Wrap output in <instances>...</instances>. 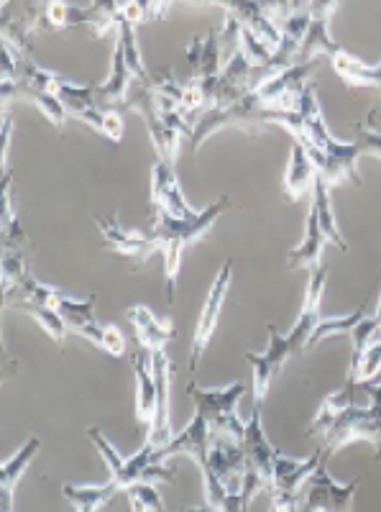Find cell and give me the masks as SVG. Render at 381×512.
<instances>
[{
  "instance_id": "6da1fadb",
  "label": "cell",
  "mask_w": 381,
  "mask_h": 512,
  "mask_svg": "<svg viewBox=\"0 0 381 512\" xmlns=\"http://www.w3.org/2000/svg\"><path fill=\"white\" fill-rule=\"evenodd\" d=\"M231 208V200L223 195V198L215 200L213 205L197 213L195 218H187V221H179L172 216H154L151 221L149 233L159 244V251L164 254V280H167V303H174V290H177V277H179V264H182V254L190 244L200 241L203 236H208L210 228L215 226L226 210Z\"/></svg>"
},
{
  "instance_id": "ee69618b",
  "label": "cell",
  "mask_w": 381,
  "mask_h": 512,
  "mask_svg": "<svg viewBox=\"0 0 381 512\" xmlns=\"http://www.w3.org/2000/svg\"><path fill=\"white\" fill-rule=\"evenodd\" d=\"M310 512H328V510H310Z\"/></svg>"
},
{
  "instance_id": "8992f818",
  "label": "cell",
  "mask_w": 381,
  "mask_h": 512,
  "mask_svg": "<svg viewBox=\"0 0 381 512\" xmlns=\"http://www.w3.org/2000/svg\"><path fill=\"white\" fill-rule=\"evenodd\" d=\"M318 64H295L284 70L282 75L266 80L259 90L251 93V100H254L259 108L274 113H300L302 93L307 88V77L315 70Z\"/></svg>"
},
{
  "instance_id": "4dcf8cb0",
  "label": "cell",
  "mask_w": 381,
  "mask_h": 512,
  "mask_svg": "<svg viewBox=\"0 0 381 512\" xmlns=\"http://www.w3.org/2000/svg\"><path fill=\"white\" fill-rule=\"evenodd\" d=\"M312 208H315V213H318L320 231H323V236L328 239V244L338 246V249L346 254L348 244L346 239H343L341 228H338V221H335L333 208H330V187L325 185L320 177H318V185H315V200H312Z\"/></svg>"
},
{
  "instance_id": "5b68a950",
  "label": "cell",
  "mask_w": 381,
  "mask_h": 512,
  "mask_svg": "<svg viewBox=\"0 0 381 512\" xmlns=\"http://www.w3.org/2000/svg\"><path fill=\"white\" fill-rule=\"evenodd\" d=\"M356 441H369L376 448V459L381 461V400H371V408H351L335 423L330 436L325 438L328 456L341 451L343 446Z\"/></svg>"
},
{
  "instance_id": "7bdbcfd3",
  "label": "cell",
  "mask_w": 381,
  "mask_h": 512,
  "mask_svg": "<svg viewBox=\"0 0 381 512\" xmlns=\"http://www.w3.org/2000/svg\"><path fill=\"white\" fill-rule=\"evenodd\" d=\"M376 320H379V336H381V295H379V305H376Z\"/></svg>"
},
{
  "instance_id": "9a60e30c",
  "label": "cell",
  "mask_w": 381,
  "mask_h": 512,
  "mask_svg": "<svg viewBox=\"0 0 381 512\" xmlns=\"http://www.w3.org/2000/svg\"><path fill=\"white\" fill-rule=\"evenodd\" d=\"M226 13H231L236 21H241L249 31H254L256 39L269 47L272 52H277L279 41H282V29H279V21L274 18V6H256V3H228V6H220Z\"/></svg>"
},
{
  "instance_id": "836d02e7",
  "label": "cell",
  "mask_w": 381,
  "mask_h": 512,
  "mask_svg": "<svg viewBox=\"0 0 381 512\" xmlns=\"http://www.w3.org/2000/svg\"><path fill=\"white\" fill-rule=\"evenodd\" d=\"M16 98L31 100V103H34L36 108H39V111L44 113V116H47L57 128H62L64 121H67V111H64V105L59 103L57 95L41 93V90H34V88H29V85H21V82H18Z\"/></svg>"
},
{
  "instance_id": "4fadbf2b",
  "label": "cell",
  "mask_w": 381,
  "mask_h": 512,
  "mask_svg": "<svg viewBox=\"0 0 381 512\" xmlns=\"http://www.w3.org/2000/svg\"><path fill=\"white\" fill-rule=\"evenodd\" d=\"M338 11V3H312L310 6V29H307L305 44L300 49V57L297 64H312L318 54H328L335 57L343 47H338L333 39H330V18Z\"/></svg>"
},
{
  "instance_id": "3957f363",
  "label": "cell",
  "mask_w": 381,
  "mask_h": 512,
  "mask_svg": "<svg viewBox=\"0 0 381 512\" xmlns=\"http://www.w3.org/2000/svg\"><path fill=\"white\" fill-rule=\"evenodd\" d=\"M243 392H246V387L241 382L231 384V387H220V390H205V387L190 384V397L195 400L197 413L208 420L210 433L241 443L246 436V423L238 418L236 408Z\"/></svg>"
},
{
  "instance_id": "cb8c5ba5",
  "label": "cell",
  "mask_w": 381,
  "mask_h": 512,
  "mask_svg": "<svg viewBox=\"0 0 381 512\" xmlns=\"http://www.w3.org/2000/svg\"><path fill=\"white\" fill-rule=\"evenodd\" d=\"M353 390H356V379L348 377V382L343 390H338V392H333V395L325 397L323 405H320V410H318V415H315V420H312L310 428H307V436L323 438L325 441V438L330 436V431L335 428V423L341 420V415L351 408Z\"/></svg>"
},
{
  "instance_id": "8fae6325",
  "label": "cell",
  "mask_w": 381,
  "mask_h": 512,
  "mask_svg": "<svg viewBox=\"0 0 381 512\" xmlns=\"http://www.w3.org/2000/svg\"><path fill=\"white\" fill-rule=\"evenodd\" d=\"M210 446H213V433H210V425L203 415L197 413L195 418L187 423L185 431H179L177 436L167 443V446L156 448L154 459L159 461V464H164V459H169V456L185 454V456H190V459L195 461V464L205 472V469H208V459H210Z\"/></svg>"
},
{
  "instance_id": "5bb4252c",
  "label": "cell",
  "mask_w": 381,
  "mask_h": 512,
  "mask_svg": "<svg viewBox=\"0 0 381 512\" xmlns=\"http://www.w3.org/2000/svg\"><path fill=\"white\" fill-rule=\"evenodd\" d=\"M57 98L70 116L80 118L82 123H90L95 131L103 134L105 111L98 105V85H75V82L64 80L57 88Z\"/></svg>"
},
{
  "instance_id": "f1b7e54d",
  "label": "cell",
  "mask_w": 381,
  "mask_h": 512,
  "mask_svg": "<svg viewBox=\"0 0 381 512\" xmlns=\"http://www.w3.org/2000/svg\"><path fill=\"white\" fill-rule=\"evenodd\" d=\"M133 85H136V77L128 70V64L123 62V54L113 52V70H110L108 80L103 85H98V103L103 105H118L128 103L133 93Z\"/></svg>"
},
{
  "instance_id": "484cf974",
  "label": "cell",
  "mask_w": 381,
  "mask_h": 512,
  "mask_svg": "<svg viewBox=\"0 0 381 512\" xmlns=\"http://www.w3.org/2000/svg\"><path fill=\"white\" fill-rule=\"evenodd\" d=\"M187 59H190L195 77L200 80H210V77H220V39L218 31L210 29L205 36H197L187 47Z\"/></svg>"
},
{
  "instance_id": "60d3db41",
  "label": "cell",
  "mask_w": 381,
  "mask_h": 512,
  "mask_svg": "<svg viewBox=\"0 0 381 512\" xmlns=\"http://www.w3.org/2000/svg\"><path fill=\"white\" fill-rule=\"evenodd\" d=\"M297 502H300V495L297 492H272V507L269 512H297Z\"/></svg>"
},
{
  "instance_id": "ab89813d",
  "label": "cell",
  "mask_w": 381,
  "mask_h": 512,
  "mask_svg": "<svg viewBox=\"0 0 381 512\" xmlns=\"http://www.w3.org/2000/svg\"><path fill=\"white\" fill-rule=\"evenodd\" d=\"M103 136H108L113 144L123 139V116L113 108H105V123H103Z\"/></svg>"
},
{
  "instance_id": "8d00e7d4",
  "label": "cell",
  "mask_w": 381,
  "mask_h": 512,
  "mask_svg": "<svg viewBox=\"0 0 381 512\" xmlns=\"http://www.w3.org/2000/svg\"><path fill=\"white\" fill-rule=\"evenodd\" d=\"M128 500H131L133 512H164V500L159 495V489L149 482L131 484L126 489Z\"/></svg>"
},
{
  "instance_id": "b9f144b4",
  "label": "cell",
  "mask_w": 381,
  "mask_h": 512,
  "mask_svg": "<svg viewBox=\"0 0 381 512\" xmlns=\"http://www.w3.org/2000/svg\"><path fill=\"white\" fill-rule=\"evenodd\" d=\"M371 131H376V134H381V108H376V111L369 113V126Z\"/></svg>"
},
{
  "instance_id": "ffe728a7",
  "label": "cell",
  "mask_w": 381,
  "mask_h": 512,
  "mask_svg": "<svg viewBox=\"0 0 381 512\" xmlns=\"http://www.w3.org/2000/svg\"><path fill=\"white\" fill-rule=\"evenodd\" d=\"M31 18L24 21V29L29 31H57V29H70V26L90 24L93 16V6L90 8H77L67 6V3H47V6H31Z\"/></svg>"
},
{
  "instance_id": "e0dca14e",
  "label": "cell",
  "mask_w": 381,
  "mask_h": 512,
  "mask_svg": "<svg viewBox=\"0 0 381 512\" xmlns=\"http://www.w3.org/2000/svg\"><path fill=\"white\" fill-rule=\"evenodd\" d=\"M151 369H154L156 392H159V405H156L154 425L149 428V443L156 448L167 446L172 441V425H169V377H172V364H169L164 351L151 354Z\"/></svg>"
},
{
  "instance_id": "1f68e13d",
  "label": "cell",
  "mask_w": 381,
  "mask_h": 512,
  "mask_svg": "<svg viewBox=\"0 0 381 512\" xmlns=\"http://www.w3.org/2000/svg\"><path fill=\"white\" fill-rule=\"evenodd\" d=\"M366 315H369V303H361L351 315L320 318L318 328H315V333H312V338H310V349H315V346H318L320 341L328 336H343V333H353V328H356L358 323L366 318Z\"/></svg>"
},
{
  "instance_id": "44dd1931",
  "label": "cell",
  "mask_w": 381,
  "mask_h": 512,
  "mask_svg": "<svg viewBox=\"0 0 381 512\" xmlns=\"http://www.w3.org/2000/svg\"><path fill=\"white\" fill-rule=\"evenodd\" d=\"M133 374H136V418L141 425H154L159 392H156L154 369H151V354L139 349L133 354Z\"/></svg>"
},
{
  "instance_id": "f35d334b",
  "label": "cell",
  "mask_w": 381,
  "mask_h": 512,
  "mask_svg": "<svg viewBox=\"0 0 381 512\" xmlns=\"http://www.w3.org/2000/svg\"><path fill=\"white\" fill-rule=\"evenodd\" d=\"M356 134V144L361 149V154H371V157L381 159V134H376V131H371L366 126H358Z\"/></svg>"
},
{
  "instance_id": "d6a6232c",
  "label": "cell",
  "mask_w": 381,
  "mask_h": 512,
  "mask_svg": "<svg viewBox=\"0 0 381 512\" xmlns=\"http://www.w3.org/2000/svg\"><path fill=\"white\" fill-rule=\"evenodd\" d=\"M16 308L21 310V313L31 315V318H34L36 323H39V326L44 328L54 341H57V344H62L64 338H67V331H70V328H67V323H64L62 318H59L57 310L47 308V305H41V303H31V300H18Z\"/></svg>"
},
{
  "instance_id": "2e32d148",
  "label": "cell",
  "mask_w": 381,
  "mask_h": 512,
  "mask_svg": "<svg viewBox=\"0 0 381 512\" xmlns=\"http://www.w3.org/2000/svg\"><path fill=\"white\" fill-rule=\"evenodd\" d=\"M95 223H98L105 241H108L118 254L131 256V259H136V262H144L146 256H151L156 249H159V244H156V239L149 231L141 233V231H131V228H123L121 223H118V216L95 218Z\"/></svg>"
},
{
  "instance_id": "7a4b0ae2",
  "label": "cell",
  "mask_w": 381,
  "mask_h": 512,
  "mask_svg": "<svg viewBox=\"0 0 381 512\" xmlns=\"http://www.w3.org/2000/svg\"><path fill=\"white\" fill-rule=\"evenodd\" d=\"M312 333H315V326L312 323L307 326V320L300 318L295 320L287 336H282L277 326H269V346L264 354H246V361L254 367V405H264L266 392L292 356L310 351Z\"/></svg>"
},
{
  "instance_id": "7402d4cb",
  "label": "cell",
  "mask_w": 381,
  "mask_h": 512,
  "mask_svg": "<svg viewBox=\"0 0 381 512\" xmlns=\"http://www.w3.org/2000/svg\"><path fill=\"white\" fill-rule=\"evenodd\" d=\"M328 244V239L320 231V221L315 208H310L307 213V223H305V239H302L300 246L289 251L287 262L292 269H307V274L318 272L323 267V249Z\"/></svg>"
},
{
  "instance_id": "d590c367",
  "label": "cell",
  "mask_w": 381,
  "mask_h": 512,
  "mask_svg": "<svg viewBox=\"0 0 381 512\" xmlns=\"http://www.w3.org/2000/svg\"><path fill=\"white\" fill-rule=\"evenodd\" d=\"M13 239L21 244L24 241V233L16 221V208H13V182L11 172L6 169V185H3V241H6V249H13Z\"/></svg>"
},
{
  "instance_id": "d6986e66",
  "label": "cell",
  "mask_w": 381,
  "mask_h": 512,
  "mask_svg": "<svg viewBox=\"0 0 381 512\" xmlns=\"http://www.w3.org/2000/svg\"><path fill=\"white\" fill-rule=\"evenodd\" d=\"M126 318L131 320L133 331H136V341H139L141 351H146V354L164 351V346L177 336L172 320H159L146 305H133V308H128Z\"/></svg>"
},
{
  "instance_id": "83f0119b",
  "label": "cell",
  "mask_w": 381,
  "mask_h": 512,
  "mask_svg": "<svg viewBox=\"0 0 381 512\" xmlns=\"http://www.w3.org/2000/svg\"><path fill=\"white\" fill-rule=\"evenodd\" d=\"M335 72L346 80L351 88H379L381 90V64H366L348 54L346 49L330 57Z\"/></svg>"
},
{
  "instance_id": "f546056e",
  "label": "cell",
  "mask_w": 381,
  "mask_h": 512,
  "mask_svg": "<svg viewBox=\"0 0 381 512\" xmlns=\"http://www.w3.org/2000/svg\"><path fill=\"white\" fill-rule=\"evenodd\" d=\"M64 497L75 507V512H98L100 507L108 505L113 497L121 492L113 479L108 484H90V487H77V484H64Z\"/></svg>"
},
{
  "instance_id": "74e56055",
  "label": "cell",
  "mask_w": 381,
  "mask_h": 512,
  "mask_svg": "<svg viewBox=\"0 0 381 512\" xmlns=\"http://www.w3.org/2000/svg\"><path fill=\"white\" fill-rule=\"evenodd\" d=\"M353 338V356L351 361H358L361 356H364V351L369 349L371 344H376V341H381L379 336V320H376V315H366L361 323H358L356 328H353L351 333Z\"/></svg>"
},
{
  "instance_id": "ac0fdd59",
  "label": "cell",
  "mask_w": 381,
  "mask_h": 512,
  "mask_svg": "<svg viewBox=\"0 0 381 512\" xmlns=\"http://www.w3.org/2000/svg\"><path fill=\"white\" fill-rule=\"evenodd\" d=\"M325 459H330L325 448L315 451L310 459L300 461L277 454V459H274V489H277V492H297V495H300V489L307 487L312 474L318 472L320 466L325 464Z\"/></svg>"
},
{
  "instance_id": "277c9868",
  "label": "cell",
  "mask_w": 381,
  "mask_h": 512,
  "mask_svg": "<svg viewBox=\"0 0 381 512\" xmlns=\"http://www.w3.org/2000/svg\"><path fill=\"white\" fill-rule=\"evenodd\" d=\"M95 297H87V300H75L70 295H62L57 303L59 318L67 323L72 333L77 336H85L87 341H93L95 346H100L103 351H108L110 356H126V338L118 331L116 326H100L95 320Z\"/></svg>"
},
{
  "instance_id": "9c48e42d",
  "label": "cell",
  "mask_w": 381,
  "mask_h": 512,
  "mask_svg": "<svg viewBox=\"0 0 381 512\" xmlns=\"http://www.w3.org/2000/svg\"><path fill=\"white\" fill-rule=\"evenodd\" d=\"M305 152L310 154L312 164L318 169V177L325 182L328 187H338V185H361V175H358V157H361V149H358L356 141H343L335 152H318V149H312V146H305Z\"/></svg>"
},
{
  "instance_id": "e575fe53",
  "label": "cell",
  "mask_w": 381,
  "mask_h": 512,
  "mask_svg": "<svg viewBox=\"0 0 381 512\" xmlns=\"http://www.w3.org/2000/svg\"><path fill=\"white\" fill-rule=\"evenodd\" d=\"M87 436H90V441L95 443V448L100 451V456H103V461L108 464L110 469V479L116 484H121L123 479V472H126V459H123L121 454H118V448L113 446V443L108 441V438L103 436V431L100 428H90L87 431Z\"/></svg>"
},
{
  "instance_id": "ba28073f",
  "label": "cell",
  "mask_w": 381,
  "mask_h": 512,
  "mask_svg": "<svg viewBox=\"0 0 381 512\" xmlns=\"http://www.w3.org/2000/svg\"><path fill=\"white\" fill-rule=\"evenodd\" d=\"M151 216H172L179 221L197 216L182 195L174 167L164 162L154 164V169H151Z\"/></svg>"
},
{
  "instance_id": "d4e9b609",
  "label": "cell",
  "mask_w": 381,
  "mask_h": 512,
  "mask_svg": "<svg viewBox=\"0 0 381 512\" xmlns=\"http://www.w3.org/2000/svg\"><path fill=\"white\" fill-rule=\"evenodd\" d=\"M41 441L36 436H31L26 441L24 448H18L16 454L3 464L0 469V497H3V507H13V492H16V484L21 482L24 472L29 469V464L34 461V456L39 454Z\"/></svg>"
},
{
  "instance_id": "603a6c76",
  "label": "cell",
  "mask_w": 381,
  "mask_h": 512,
  "mask_svg": "<svg viewBox=\"0 0 381 512\" xmlns=\"http://www.w3.org/2000/svg\"><path fill=\"white\" fill-rule=\"evenodd\" d=\"M315 185H318V169L312 164L310 154L305 152V146L295 141L292 154H289L287 172H284V195L295 203V200L305 198L310 190L315 192Z\"/></svg>"
},
{
  "instance_id": "30bf717a",
  "label": "cell",
  "mask_w": 381,
  "mask_h": 512,
  "mask_svg": "<svg viewBox=\"0 0 381 512\" xmlns=\"http://www.w3.org/2000/svg\"><path fill=\"white\" fill-rule=\"evenodd\" d=\"M358 487V479L341 484L335 482L328 474L325 464L318 472L312 474V479L305 487V512L310 510H328V512H351L353 510V492Z\"/></svg>"
},
{
  "instance_id": "52a82bcc",
  "label": "cell",
  "mask_w": 381,
  "mask_h": 512,
  "mask_svg": "<svg viewBox=\"0 0 381 512\" xmlns=\"http://www.w3.org/2000/svg\"><path fill=\"white\" fill-rule=\"evenodd\" d=\"M233 277V259L220 264L218 277L210 285L208 297H205L203 313H200V323L195 328V338H192V354H190V372H197V364L203 359L205 349H208L210 338H213L215 328H218L220 313H223V305H226L228 285H231Z\"/></svg>"
},
{
  "instance_id": "7c38bea8",
  "label": "cell",
  "mask_w": 381,
  "mask_h": 512,
  "mask_svg": "<svg viewBox=\"0 0 381 512\" xmlns=\"http://www.w3.org/2000/svg\"><path fill=\"white\" fill-rule=\"evenodd\" d=\"M243 454H246V469L259 474L266 489H274V459H277L279 451L266 441L264 423H261V405H254L251 420L246 423Z\"/></svg>"
},
{
  "instance_id": "4316f807",
  "label": "cell",
  "mask_w": 381,
  "mask_h": 512,
  "mask_svg": "<svg viewBox=\"0 0 381 512\" xmlns=\"http://www.w3.org/2000/svg\"><path fill=\"white\" fill-rule=\"evenodd\" d=\"M116 29H118L116 49L123 54V62L128 64V70L133 72V77H136V80L144 82V85H149L151 77L146 75L144 57H141L139 41H136V24H133L131 18L121 11V6H118V13H116Z\"/></svg>"
}]
</instances>
